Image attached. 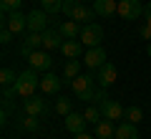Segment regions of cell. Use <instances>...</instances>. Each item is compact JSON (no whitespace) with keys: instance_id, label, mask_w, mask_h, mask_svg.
Wrapping results in <instances>:
<instances>
[{"instance_id":"cell-1","label":"cell","mask_w":151,"mask_h":139,"mask_svg":"<svg viewBox=\"0 0 151 139\" xmlns=\"http://www.w3.org/2000/svg\"><path fill=\"white\" fill-rule=\"evenodd\" d=\"M70 86H73L76 96L81 99V101H96V76L93 74H78L73 81H70Z\"/></svg>"},{"instance_id":"cell-2","label":"cell","mask_w":151,"mask_h":139,"mask_svg":"<svg viewBox=\"0 0 151 139\" xmlns=\"http://www.w3.org/2000/svg\"><path fill=\"white\" fill-rule=\"evenodd\" d=\"M13 89H15V94H18L20 99L33 96V94H35V89H40V79H38V71H33V68L23 71V74L18 76V81L13 84Z\"/></svg>"},{"instance_id":"cell-3","label":"cell","mask_w":151,"mask_h":139,"mask_svg":"<svg viewBox=\"0 0 151 139\" xmlns=\"http://www.w3.org/2000/svg\"><path fill=\"white\" fill-rule=\"evenodd\" d=\"M78 41H81L83 46H88V48H93V46H101V41H103V28L98 25V23H86V25L81 28V36H78Z\"/></svg>"},{"instance_id":"cell-4","label":"cell","mask_w":151,"mask_h":139,"mask_svg":"<svg viewBox=\"0 0 151 139\" xmlns=\"http://www.w3.org/2000/svg\"><path fill=\"white\" fill-rule=\"evenodd\" d=\"M119 18H124V20L144 18V5H141V0H119Z\"/></svg>"},{"instance_id":"cell-5","label":"cell","mask_w":151,"mask_h":139,"mask_svg":"<svg viewBox=\"0 0 151 139\" xmlns=\"http://www.w3.org/2000/svg\"><path fill=\"white\" fill-rule=\"evenodd\" d=\"M3 25H5L13 36H20L23 31H28V15H23L20 10L8 13V15H3Z\"/></svg>"},{"instance_id":"cell-6","label":"cell","mask_w":151,"mask_h":139,"mask_svg":"<svg viewBox=\"0 0 151 139\" xmlns=\"http://www.w3.org/2000/svg\"><path fill=\"white\" fill-rule=\"evenodd\" d=\"M23 111L33 114V116H45L50 109H48V101H45L43 96H35V94H33V96L23 99Z\"/></svg>"},{"instance_id":"cell-7","label":"cell","mask_w":151,"mask_h":139,"mask_svg":"<svg viewBox=\"0 0 151 139\" xmlns=\"http://www.w3.org/2000/svg\"><path fill=\"white\" fill-rule=\"evenodd\" d=\"M98 106H101V111H103V119H111V122H121V119L126 116V109L121 106L116 99H103Z\"/></svg>"},{"instance_id":"cell-8","label":"cell","mask_w":151,"mask_h":139,"mask_svg":"<svg viewBox=\"0 0 151 139\" xmlns=\"http://www.w3.org/2000/svg\"><path fill=\"white\" fill-rule=\"evenodd\" d=\"M48 13L40 8V10H33V13H28V33H43V31H48Z\"/></svg>"},{"instance_id":"cell-9","label":"cell","mask_w":151,"mask_h":139,"mask_svg":"<svg viewBox=\"0 0 151 139\" xmlns=\"http://www.w3.org/2000/svg\"><path fill=\"white\" fill-rule=\"evenodd\" d=\"M116 76H119V71H116V66H113V63H108V61L96 71V81H98V86H101V89L113 86V84H116Z\"/></svg>"},{"instance_id":"cell-10","label":"cell","mask_w":151,"mask_h":139,"mask_svg":"<svg viewBox=\"0 0 151 139\" xmlns=\"http://www.w3.org/2000/svg\"><path fill=\"white\" fill-rule=\"evenodd\" d=\"M83 63H86L91 71H98L103 63H106V51H103L101 46H93V48H88L86 56H83Z\"/></svg>"},{"instance_id":"cell-11","label":"cell","mask_w":151,"mask_h":139,"mask_svg":"<svg viewBox=\"0 0 151 139\" xmlns=\"http://www.w3.org/2000/svg\"><path fill=\"white\" fill-rule=\"evenodd\" d=\"M50 63H53V61H50V53L48 51H33L30 56H28V66H30L33 71H48L50 68Z\"/></svg>"},{"instance_id":"cell-12","label":"cell","mask_w":151,"mask_h":139,"mask_svg":"<svg viewBox=\"0 0 151 139\" xmlns=\"http://www.w3.org/2000/svg\"><path fill=\"white\" fill-rule=\"evenodd\" d=\"M15 129L18 132H38L40 129V122H38V116H33V114H15Z\"/></svg>"},{"instance_id":"cell-13","label":"cell","mask_w":151,"mask_h":139,"mask_svg":"<svg viewBox=\"0 0 151 139\" xmlns=\"http://www.w3.org/2000/svg\"><path fill=\"white\" fill-rule=\"evenodd\" d=\"M70 20H76V23H93V18H96V10L93 8H88V5H83V3H76V8L70 10Z\"/></svg>"},{"instance_id":"cell-14","label":"cell","mask_w":151,"mask_h":139,"mask_svg":"<svg viewBox=\"0 0 151 139\" xmlns=\"http://www.w3.org/2000/svg\"><path fill=\"white\" fill-rule=\"evenodd\" d=\"M93 10L101 18H113L119 15V0H93Z\"/></svg>"},{"instance_id":"cell-15","label":"cell","mask_w":151,"mask_h":139,"mask_svg":"<svg viewBox=\"0 0 151 139\" xmlns=\"http://www.w3.org/2000/svg\"><path fill=\"white\" fill-rule=\"evenodd\" d=\"M38 48H43V33H28L25 36V41H23V46H20V56H30L33 51H38Z\"/></svg>"},{"instance_id":"cell-16","label":"cell","mask_w":151,"mask_h":139,"mask_svg":"<svg viewBox=\"0 0 151 139\" xmlns=\"http://www.w3.org/2000/svg\"><path fill=\"white\" fill-rule=\"evenodd\" d=\"M86 124H88V119L83 116V114H78V111H70L68 116H65V129H68L70 134L86 132Z\"/></svg>"},{"instance_id":"cell-17","label":"cell","mask_w":151,"mask_h":139,"mask_svg":"<svg viewBox=\"0 0 151 139\" xmlns=\"http://www.w3.org/2000/svg\"><path fill=\"white\" fill-rule=\"evenodd\" d=\"M65 38L58 33V28H48V31H43V48L45 51H58L60 46H63Z\"/></svg>"},{"instance_id":"cell-18","label":"cell","mask_w":151,"mask_h":139,"mask_svg":"<svg viewBox=\"0 0 151 139\" xmlns=\"http://www.w3.org/2000/svg\"><path fill=\"white\" fill-rule=\"evenodd\" d=\"M55 28H58V33H60V36L65 38V41H70V38H78V36H81V28H83V25H81V23H76V20H70V18H68V20L58 23Z\"/></svg>"},{"instance_id":"cell-19","label":"cell","mask_w":151,"mask_h":139,"mask_svg":"<svg viewBox=\"0 0 151 139\" xmlns=\"http://www.w3.org/2000/svg\"><path fill=\"white\" fill-rule=\"evenodd\" d=\"M60 86H63V81L55 74H45L43 79H40V91H43V94H58Z\"/></svg>"},{"instance_id":"cell-20","label":"cell","mask_w":151,"mask_h":139,"mask_svg":"<svg viewBox=\"0 0 151 139\" xmlns=\"http://www.w3.org/2000/svg\"><path fill=\"white\" fill-rule=\"evenodd\" d=\"M60 53H63L65 58H81V53H83V43H81V41H76V38L63 41V46H60Z\"/></svg>"},{"instance_id":"cell-21","label":"cell","mask_w":151,"mask_h":139,"mask_svg":"<svg viewBox=\"0 0 151 139\" xmlns=\"http://www.w3.org/2000/svg\"><path fill=\"white\" fill-rule=\"evenodd\" d=\"M116 139H139V129H136L134 122H121L119 127H116Z\"/></svg>"},{"instance_id":"cell-22","label":"cell","mask_w":151,"mask_h":139,"mask_svg":"<svg viewBox=\"0 0 151 139\" xmlns=\"http://www.w3.org/2000/svg\"><path fill=\"white\" fill-rule=\"evenodd\" d=\"M96 137L98 139H113L116 137V127H113L111 119H101V122L96 124Z\"/></svg>"},{"instance_id":"cell-23","label":"cell","mask_w":151,"mask_h":139,"mask_svg":"<svg viewBox=\"0 0 151 139\" xmlns=\"http://www.w3.org/2000/svg\"><path fill=\"white\" fill-rule=\"evenodd\" d=\"M78 74H81V61H78V58H68V61H65V66H63V76L68 81H73Z\"/></svg>"},{"instance_id":"cell-24","label":"cell","mask_w":151,"mask_h":139,"mask_svg":"<svg viewBox=\"0 0 151 139\" xmlns=\"http://www.w3.org/2000/svg\"><path fill=\"white\" fill-rule=\"evenodd\" d=\"M73 111V101L65 96H55V114H60V116H68V114Z\"/></svg>"},{"instance_id":"cell-25","label":"cell","mask_w":151,"mask_h":139,"mask_svg":"<svg viewBox=\"0 0 151 139\" xmlns=\"http://www.w3.org/2000/svg\"><path fill=\"white\" fill-rule=\"evenodd\" d=\"M83 116L88 119V124H98L103 119V111H101V106H96V104H88L86 111H83Z\"/></svg>"},{"instance_id":"cell-26","label":"cell","mask_w":151,"mask_h":139,"mask_svg":"<svg viewBox=\"0 0 151 139\" xmlns=\"http://www.w3.org/2000/svg\"><path fill=\"white\" fill-rule=\"evenodd\" d=\"M40 8L50 15H58V13H63V0H40Z\"/></svg>"},{"instance_id":"cell-27","label":"cell","mask_w":151,"mask_h":139,"mask_svg":"<svg viewBox=\"0 0 151 139\" xmlns=\"http://www.w3.org/2000/svg\"><path fill=\"white\" fill-rule=\"evenodd\" d=\"M18 76H20V74H15L13 68H8V66H5V68L0 71V84H3V89H8V86H13V84L18 81Z\"/></svg>"},{"instance_id":"cell-28","label":"cell","mask_w":151,"mask_h":139,"mask_svg":"<svg viewBox=\"0 0 151 139\" xmlns=\"http://www.w3.org/2000/svg\"><path fill=\"white\" fill-rule=\"evenodd\" d=\"M20 5H23V0H0V10H3V15L20 10Z\"/></svg>"},{"instance_id":"cell-29","label":"cell","mask_w":151,"mask_h":139,"mask_svg":"<svg viewBox=\"0 0 151 139\" xmlns=\"http://www.w3.org/2000/svg\"><path fill=\"white\" fill-rule=\"evenodd\" d=\"M126 119L134 122V124H139L141 119H144V111H141L139 106H129V109H126Z\"/></svg>"},{"instance_id":"cell-30","label":"cell","mask_w":151,"mask_h":139,"mask_svg":"<svg viewBox=\"0 0 151 139\" xmlns=\"http://www.w3.org/2000/svg\"><path fill=\"white\" fill-rule=\"evenodd\" d=\"M136 33H139L144 41H151V25H149V23H141V25L136 28Z\"/></svg>"},{"instance_id":"cell-31","label":"cell","mask_w":151,"mask_h":139,"mask_svg":"<svg viewBox=\"0 0 151 139\" xmlns=\"http://www.w3.org/2000/svg\"><path fill=\"white\" fill-rule=\"evenodd\" d=\"M10 41H13V33L8 31L5 25H3V31H0V43H3V46H8V43H10Z\"/></svg>"},{"instance_id":"cell-32","label":"cell","mask_w":151,"mask_h":139,"mask_svg":"<svg viewBox=\"0 0 151 139\" xmlns=\"http://www.w3.org/2000/svg\"><path fill=\"white\" fill-rule=\"evenodd\" d=\"M73 8H76V0H63V15H70Z\"/></svg>"},{"instance_id":"cell-33","label":"cell","mask_w":151,"mask_h":139,"mask_svg":"<svg viewBox=\"0 0 151 139\" xmlns=\"http://www.w3.org/2000/svg\"><path fill=\"white\" fill-rule=\"evenodd\" d=\"M144 23H149V25H151V3H146V5H144Z\"/></svg>"},{"instance_id":"cell-34","label":"cell","mask_w":151,"mask_h":139,"mask_svg":"<svg viewBox=\"0 0 151 139\" xmlns=\"http://www.w3.org/2000/svg\"><path fill=\"white\" fill-rule=\"evenodd\" d=\"M73 139H96V137H91V134H86V132H81V134H73Z\"/></svg>"},{"instance_id":"cell-35","label":"cell","mask_w":151,"mask_h":139,"mask_svg":"<svg viewBox=\"0 0 151 139\" xmlns=\"http://www.w3.org/2000/svg\"><path fill=\"white\" fill-rule=\"evenodd\" d=\"M146 53H149V56H151V41H149V46H146Z\"/></svg>"},{"instance_id":"cell-36","label":"cell","mask_w":151,"mask_h":139,"mask_svg":"<svg viewBox=\"0 0 151 139\" xmlns=\"http://www.w3.org/2000/svg\"><path fill=\"white\" fill-rule=\"evenodd\" d=\"M76 3H86V0H76Z\"/></svg>"}]
</instances>
